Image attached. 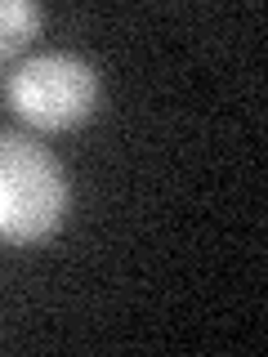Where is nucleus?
Segmentation results:
<instances>
[{
	"label": "nucleus",
	"mask_w": 268,
	"mask_h": 357,
	"mask_svg": "<svg viewBox=\"0 0 268 357\" xmlns=\"http://www.w3.org/2000/svg\"><path fill=\"white\" fill-rule=\"evenodd\" d=\"M72 183L45 143L18 130H0V241L40 245L63 228Z\"/></svg>",
	"instance_id": "f257e3e1"
},
{
	"label": "nucleus",
	"mask_w": 268,
	"mask_h": 357,
	"mask_svg": "<svg viewBox=\"0 0 268 357\" xmlns=\"http://www.w3.org/2000/svg\"><path fill=\"white\" fill-rule=\"evenodd\" d=\"M98 94H103V81H98L94 63L72 50L27 54L5 76L9 112L36 134H67L85 126L98 107Z\"/></svg>",
	"instance_id": "f03ea898"
},
{
	"label": "nucleus",
	"mask_w": 268,
	"mask_h": 357,
	"mask_svg": "<svg viewBox=\"0 0 268 357\" xmlns=\"http://www.w3.org/2000/svg\"><path fill=\"white\" fill-rule=\"evenodd\" d=\"M45 27V9L31 0H0V59H18Z\"/></svg>",
	"instance_id": "7ed1b4c3"
},
{
	"label": "nucleus",
	"mask_w": 268,
	"mask_h": 357,
	"mask_svg": "<svg viewBox=\"0 0 268 357\" xmlns=\"http://www.w3.org/2000/svg\"><path fill=\"white\" fill-rule=\"evenodd\" d=\"M0 72H5V59H0Z\"/></svg>",
	"instance_id": "20e7f679"
}]
</instances>
